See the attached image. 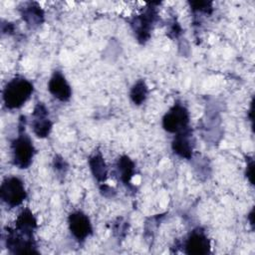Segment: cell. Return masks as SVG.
I'll return each instance as SVG.
<instances>
[{
	"label": "cell",
	"instance_id": "obj_1",
	"mask_svg": "<svg viewBox=\"0 0 255 255\" xmlns=\"http://www.w3.org/2000/svg\"><path fill=\"white\" fill-rule=\"evenodd\" d=\"M25 117H21L19 121L18 135L11 142L12 160L16 167L19 169L28 168L36 153L35 146L32 139L25 131Z\"/></svg>",
	"mask_w": 255,
	"mask_h": 255
},
{
	"label": "cell",
	"instance_id": "obj_2",
	"mask_svg": "<svg viewBox=\"0 0 255 255\" xmlns=\"http://www.w3.org/2000/svg\"><path fill=\"white\" fill-rule=\"evenodd\" d=\"M34 92L33 84L24 77H14L3 89V102L8 110L22 108Z\"/></svg>",
	"mask_w": 255,
	"mask_h": 255
},
{
	"label": "cell",
	"instance_id": "obj_3",
	"mask_svg": "<svg viewBox=\"0 0 255 255\" xmlns=\"http://www.w3.org/2000/svg\"><path fill=\"white\" fill-rule=\"evenodd\" d=\"M157 3H148L142 12L130 20V27L134 33L136 40L140 44H144L150 38L153 26L158 20Z\"/></svg>",
	"mask_w": 255,
	"mask_h": 255
},
{
	"label": "cell",
	"instance_id": "obj_4",
	"mask_svg": "<svg viewBox=\"0 0 255 255\" xmlns=\"http://www.w3.org/2000/svg\"><path fill=\"white\" fill-rule=\"evenodd\" d=\"M0 197L9 207H17L27 197V191L22 179L18 176H7L0 186Z\"/></svg>",
	"mask_w": 255,
	"mask_h": 255
},
{
	"label": "cell",
	"instance_id": "obj_5",
	"mask_svg": "<svg viewBox=\"0 0 255 255\" xmlns=\"http://www.w3.org/2000/svg\"><path fill=\"white\" fill-rule=\"evenodd\" d=\"M190 116L182 104L176 102L162 118V128L170 133H177L189 128Z\"/></svg>",
	"mask_w": 255,
	"mask_h": 255
},
{
	"label": "cell",
	"instance_id": "obj_6",
	"mask_svg": "<svg viewBox=\"0 0 255 255\" xmlns=\"http://www.w3.org/2000/svg\"><path fill=\"white\" fill-rule=\"evenodd\" d=\"M5 244L8 251L12 254L38 253L34 237L23 234L15 228H7Z\"/></svg>",
	"mask_w": 255,
	"mask_h": 255
},
{
	"label": "cell",
	"instance_id": "obj_7",
	"mask_svg": "<svg viewBox=\"0 0 255 255\" xmlns=\"http://www.w3.org/2000/svg\"><path fill=\"white\" fill-rule=\"evenodd\" d=\"M68 224L71 234L78 242H84L93 233L91 220L83 211L77 210L70 213Z\"/></svg>",
	"mask_w": 255,
	"mask_h": 255
},
{
	"label": "cell",
	"instance_id": "obj_8",
	"mask_svg": "<svg viewBox=\"0 0 255 255\" xmlns=\"http://www.w3.org/2000/svg\"><path fill=\"white\" fill-rule=\"evenodd\" d=\"M31 127L35 135L40 138L47 137L52 130V121L49 118V111L43 103H37L31 115Z\"/></svg>",
	"mask_w": 255,
	"mask_h": 255
},
{
	"label": "cell",
	"instance_id": "obj_9",
	"mask_svg": "<svg viewBox=\"0 0 255 255\" xmlns=\"http://www.w3.org/2000/svg\"><path fill=\"white\" fill-rule=\"evenodd\" d=\"M210 247V241L201 227L193 229L184 241V252L190 255L208 254Z\"/></svg>",
	"mask_w": 255,
	"mask_h": 255
},
{
	"label": "cell",
	"instance_id": "obj_10",
	"mask_svg": "<svg viewBox=\"0 0 255 255\" xmlns=\"http://www.w3.org/2000/svg\"><path fill=\"white\" fill-rule=\"evenodd\" d=\"M49 93L60 102H68L72 97V88L61 71H55L48 82Z\"/></svg>",
	"mask_w": 255,
	"mask_h": 255
},
{
	"label": "cell",
	"instance_id": "obj_11",
	"mask_svg": "<svg viewBox=\"0 0 255 255\" xmlns=\"http://www.w3.org/2000/svg\"><path fill=\"white\" fill-rule=\"evenodd\" d=\"M193 147L194 143L190 128L183 131L175 133L171 142V148L175 154L182 158L190 159L192 157Z\"/></svg>",
	"mask_w": 255,
	"mask_h": 255
},
{
	"label": "cell",
	"instance_id": "obj_12",
	"mask_svg": "<svg viewBox=\"0 0 255 255\" xmlns=\"http://www.w3.org/2000/svg\"><path fill=\"white\" fill-rule=\"evenodd\" d=\"M20 14L29 28H37L45 19V14L37 2H26L20 8Z\"/></svg>",
	"mask_w": 255,
	"mask_h": 255
},
{
	"label": "cell",
	"instance_id": "obj_13",
	"mask_svg": "<svg viewBox=\"0 0 255 255\" xmlns=\"http://www.w3.org/2000/svg\"><path fill=\"white\" fill-rule=\"evenodd\" d=\"M37 228V219L29 208L23 209L15 220V229L28 236H33Z\"/></svg>",
	"mask_w": 255,
	"mask_h": 255
},
{
	"label": "cell",
	"instance_id": "obj_14",
	"mask_svg": "<svg viewBox=\"0 0 255 255\" xmlns=\"http://www.w3.org/2000/svg\"><path fill=\"white\" fill-rule=\"evenodd\" d=\"M116 165L121 181L126 186L131 187V179L135 172L134 162L128 155H122L118 159Z\"/></svg>",
	"mask_w": 255,
	"mask_h": 255
},
{
	"label": "cell",
	"instance_id": "obj_15",
	"mask_svg": "<svg viewBox=\"0 0 255 255\" xmlns=\"http://www.w3.org/2000/svg\"><path fill=\"white\" fill-rule=\"evenodd\" d=\"M90 169L99 183H104L108 178V166L101 152H96L89 158Z\"/></svg>",
	"mask_w": 255,
	"mask_h": 255
},
{
	"label": "cell",
	"instance_id": "obj_16",
	"mask_svg": "<svg viewBox=\"0 0 255 255\" xmlns=\"http://www.w3.org/2000/svg\"><path fill=\"white\" fill-rule=\"evenodd\" d=\"M147 95H148V88L145 82L141 79L137 80L133 84L129 92V98L131 102L136 106H140L141 104H143L147 98Z\"/></svg>",
	"mask_w": 255,
	"mask_h": 255
},
{
	"label": "cell",
	"instance_id": "obj_17",
	"mask_svg": "<svg viewBox=\"0 0 255 255\" xmlns=\"http://www.w3.org/2000/svg\"><path fill=\"white\" fill-rule=\"evenodd\" d=\"M190 8L194 13H201L205 15H210L212 13V2L207 1H191L189 2Z\"/></svg>",
	"mask_w": 255,
	"mask_h": 255
},
{
	"label": "cell",
	"instance_id": "obj_18",
	"mask_svg": "<svg viewBox=\"0 0 255 255\" xmlns=\"http://www.w3.org/2000/svg\"><path fill=\"white\" fill-rule=\"evenodd\" d=\"M53 166H54L55 171L57 173H60V174H65L67 169H68L67 162L60 155H56L54 157V159H53Z\"/></svg>",
	"mask_w": 255,
	"mask_h": 255
},
{
	"label": "cell",
	"instance_id": "obj_19",
	"mask_svg": "<svg viewBox=\"0 0 255 255\" xmlns=\"http://www.w3.org/2000/svg\"><path fill=\"white\" fill-rule=\"evenodd\" d=\"M246 175L247 177H249L250 182H253L252 176H253V160H250V163H247V168H246Z\"/></svg>",
	"mask_w": 255,
	"mask_h": 255
}]
</instances>
